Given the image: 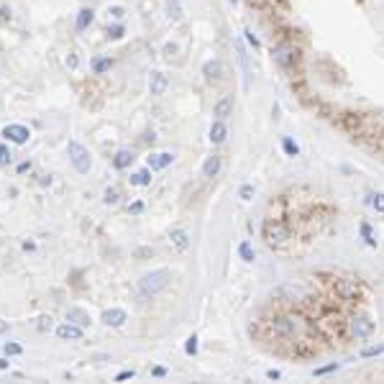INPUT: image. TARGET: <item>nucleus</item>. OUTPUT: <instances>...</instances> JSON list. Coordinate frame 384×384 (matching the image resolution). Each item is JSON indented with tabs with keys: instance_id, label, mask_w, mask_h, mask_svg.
<instances>
[{
	"instance_id": "nucleus-1",
	"label": "nucleus",
	"mask_w": 384,
	"mask_h": 384,
	"mask_svg": "<svg viewBox=\"0 0 384 384\" xmlns=\"http://www.w3.org/2000/svg\"><path fill=\"white\" fill-rule=\"evenodd\" d=\"M269 326V333L274 338H279V341L285 343H302L300 338L305 333V323L297 318V315H289V313H277L267 320Z\"/></svg>"
},
{
	"instance_id": "nucleus-2",
	"label": "nucleus",
	"mask_w": 384,
	"mask_h": 384,
	"mask_svg": "<svg viewBox=\"0 0 384 384\" xmlns=\"http://www.w3.org/2000/svg\"><path fill=\"white\" fill-rule=\"evenodd\" d=\"M261 239L269 248H285L292 239V231L287 226V220H279V218H267L261 226Z\"/></svg>"
},
{
	"instance_id": "nucleus-3",
	"label": "nucleus",
	"mask_w": 384,
	"mask_h": 384,
	"mask_svg": "<svg viewBox=\"0 0 384 384\" xmlns=\"http://www.w3.org/2000/svg\"><path fill=\"white\" fill-rule=\"evenodd\" d=\"M172 282V272L169 269H154L149 274H144L139 279V292L144 297H156L161 289H167Z\"/></svg>"
},
{
	"instance_id": "nucleus-4",
	"label": "nucleus",
	"mask_w": 384,
	"mask_h": 384,
	"mask_svg": "<svg viewBox=\"0 0 384 384\" xmlns=\"http://www.w3.org/2000/svg\"><path fill=\"white\" fill-rule=\"evenodd\" d=\"M272 59L274 64L287 72V75H294V69H297V62H300V51L289 47V44H277V47H272Z\"/></svg>"
},
{
	"instance_id": "nucleus-5",
	"label": "nucleus",
	"mask_w": 384,
	"mask_h": 384,
	"mask_svg": "<svg viewBox=\"0 0 384 384\" xmlns=\"http://www.w3.org/2000/svg\"><path fill=\"white\" fill-rule=\"evenodd\" d=\"M377 333V323L369 315H353L348 320V338L351 341H369Z\"/></svg>"
},
{
	"instance_id": "nucleus-6",
	"label": "nucleus",
	"mask_w": 384,
	"mask_h": 384,
	"mask_svg": "<svg viewBox=\"0 0 384 384\" xmlns=\"http://www.w3.org/2000/svg\"><path fill=\"white\" fill-rule=\"evenodd\" d=\"M67 154H69V161H72V167H75L77 174H87V172H90V167H93L90 151H87L80 141H69L67 144Z\"/></svg>"
},
{
	"instance_id": "nucleus-7",
	"label": "nucleus",
	"mask_w": 384,
	"mask_h": 384,
	"mask_svg": "<svg viewBox=\"0 0 384 384\" xmlns=\"http://www.w3.org/2000/svg\"><path fill=\"white\" fill-rule=\"evenodd\" d=\"M226 75H228V69H226V64L220 62V59H208V62L202 64V77H205V82H210V85L223 82Z\"/></svg>"
},
{
	"instance_id": "nucleus-8",
	"label": "nucleus",
	"mask_w": 384,
	"mask_h": 384,
	"mask_svg": "<svg viewBox=\"0 0 384 384\" xmlns=\"http://www.w3.org/2000/svg\"><path fill=\"white\" fill-rule=\"evenodd\" d=\"M0 136H3L5 141L16 144V146H23L28 144V139H31V131H28L23 123H8L3 131H0Z\"/></svg>"
},
{
	"instance_id": "nucleus-9",
	"label": "nucleus",
	"mask_w": 384,
	"mask_h": 384,
	"mask_svg": "<svg viewBox=\"0 0 384 384\" xmlns=\"http://www.w3.org/2000/svg\"><path fill=\"white\" fill-rule=\"evenodd\" d=\"M100 320H102V326H108V328H123L126 320H128V313L123 307H110L100 315Z\"/></svg>"
},
{
	"instance_id": "nucleus-10",
	"label": "nucleus",
	"mask_w": 384,
	"mask_h": 384,
	"mask_svg": "<svg viewBox=\"0 0 384 384\" xmlns=\"http://www.w3.org/2000/svg\"><path fill=\"white\" fill-rule=\"evenodd\" d=\"M172 161H174L172 151H151L149 156H146V167H149L151 172H161V169H167Z\"/></svg>"
},
{
	"instance_id": "nucleus-11",
	"label": "nucleus",
	"mask_w": 384,
	"mask_h": 384,
	"mask_svg": "<svg viewBox=\"0 0 384 384\" xmlns=\"http://www.w3.org/2000/svg\"><path fill=\"white\" fill-rule=\"evenodd\" d=\"M233 108H236V97L233 95H223V97H218V102L213 105V115L218 118V121H226V118L233 115Z\"/></svg>"
},
{
	"instance_id": "nucleus-12",
	"label": "nucleus",
	"mask_w": 384,
	"mask_h": 384,
	"mask_svg": "<svg viewBox=\"0 0 384 384\" xmlns=\"http://www.w3.org/2000/svg\"><path fill=\"white\" fill-rule=\"evenodd\" d=\"M220 169H223V159H220V154H210L208 159L202 161V177L205 180H213V177L220 174Z\"/></svg>"
},
{
	"instance_id": "nucleus-13",
	"label": "nucleus",
	"mask_w": 384,
	"mask_h": 384,
	"mask_svg": "<svg viewBox=\"0 0 384 384\" xmlns=\"http://www.w3.org/2000/svg\"><path fill=\"white\" fill-rule=\"evenodd\" d=\"M208 139H210V144L213 146H220V144H226V139H228V126H226V121H213V126H210V131H208Z\"/></svg>"
},
{
	"instance_id": "nucleus-14",
	"label": "nucleus",
	"mask_w": 384,
	"mask_h": 384,
	"mask_svg": "<svg viewBox=\"0 0 384 384\" xmlns=\"http://www.w3.org/2000/svg\"><path fill=\"white\" fill-rule=\"evenodd\" d=\"M56 336L62 338V341H82V328L67 320L62 326H56Z\"/></svg>"
},
{
	"instance_id": "nucleus-15",
	"label": "nucleus",
	"mask_w": 384,
	"mask_h": 384,
	"mask_svg": "<svg viewBox=\"0 0 384 384\" xmlns=\"http://www.w3.org/2000/svg\"><path fill=\"white\" fill-rule=\"evenodd\" d=\"M167 87H169V80H167L164 72H151V77H149V90H151V95H164Z\"/></svg>"
},
{
	"instance_id": "nucleus-16",
	"label": "nucleus",
	"mask_w": 384,
	"mask_h": 384,
	"mask_svg": "<svg viewBox=\"0 0 384 384\" xmlns=\"http://www.w3.org/2000/svg\"><path fill=\"white\" fill-rule=\"evenodd\" d=\"M169 243L177 248V251H187L190 248V233L185 228H174L169 233Z\"/></svg>"
},
{
	"instance_id": "nucleus-17",
	"label": "nucleus",
	"mask_w": 384,
	"mask_h": 384,
	"mask_svg": "<svg viewBox=\"0 0 384 384\" xmlns=\"http://www.w3.org/2000/svg\"><path fill=\"white\" fill-rule=\"evenodd\" d=\"M134 151L131 149H121V151H115V156H113V167L121 172V169H128L131 164H134Z\"/></svg>"
},
{
	"instance_id": "nucleus-18",
	"label": "nucleus",
	"mask_w": 384,
	"mask_h": 384,
	"mask_svg": "<svg viewBox=\"0 0 384 384\" xmlns=\"http://www.w3.org/2000/svg\"><path fill=\"white\" fill-rule=\"evenodd\" d=\"M67 320L75 323V326H80V328L90 326V315H87L82 307H69V310H67Z\"/></svg>"
},
{
	"instance_id": "nucleus-19",
	"label": "nucleus",
	"mask_w": 384,
	"mask_h": 384,
	"mask_svg": "<svg viewBox=\"0 0 384 384\" xmlns=\"http://www.w3.org/2000/svg\"><path fill=\"white\" fill-rule=\"evenodd\" d=\"M93 21H95V10L93 8H82L77 13V18H75V28H77V31H85V28H90Z\"/></svg>"
},
{
	"instance_id": "nucleus-20",
	"label": "nucleus",
	"mask_w": 384,
	"mask_h": 384,
	"mask_svg": "<svg viewBox=\"0 0 384 384\" xmlns=\"http://www.w3.org/2000/svg\"><path fill=\"white\" fill-rule=\"evenodd\" d=\"M128 180H131V185H134V187H149V185H151V169H149V167H146V169H139V172L131 174Z\"/></svg>"
},
{
	"instance_id": "nucleus-21",
	"label": "nucleus",
	"mask_w": 384,
	"mask_h": 384,
	"mask_svg": "<svg viewBox=\"0 0 384 384\" xmlns=\"http://www.w3.org/2000/svg\"><path fill=\"white\" fill-rule=\"evenodd\" d=\"M359 231H361V239H364V243H366L369 248H377V233H374V228L369 226L366 220H361Z\"/></svg>"
},
{
	"instance_id": "nucleus-22",
	"label": "nucleus",
	"mask_w": 384,
	"mask_h": 384,
	"mask_svg": "<svg viewBox=\"0 0 384 384\" xmlns=\"http://www.w3.org/2000/svg\"><path fill=\"white\" fill-rule=\"evenodd\" d=\"M366 205L377 213H384V192H369L366 195Z\"/></svg>"
},
{
	"instance_id": "nucleus-23",
	"label": "nucleus",
	"mask_w": 384,
	"mask_h": 384,
	"mask_svg": "<svg viewBox=\"0 0 384 384\" xmlns=\"http://www.w3.org/2000/svg\"><path fill=\"white\" fill-rule=\"evenodd\" d=\"M110 67H113V59L110 56H95L93 59V72H95V75H105Z\"/></svg>"
},
{
	"instance_id": "nucleus-24",
	"label": "nucleus",
	"mask_w": 384,
	"mask_h": 384,
	"mask_svg": "<svg viewBox=\"0 0 384 384\" xmlns=\"http://www.w3.org/2000/svg\"><path fill=\"white\" fill-rule=\"evenodd\" d=\"M167 18L172 23L182 21V5H180V0H167Z\"/></svg>"
},
{
	"instance_id": "nucleus-25",
	"label": "nucleus",
	"mask_w": 384,
	"mask_h": 384,
	"mask_svg": "<svg viewBox=\"0 0 384 384\" xmlns=\"http://www.w3.org/2000/svg\"><path fill=\"white\" fill-rule=\"evenodd\" d=\"M239 256H241L246 264H254V259H256V251H254V246H251L248 241H241V243H239Z\"/></svg>"
},
{
	"instance_id": "nucleus-26",
	"label": "nucleus",
	"mask_w": 384,
	"mask_h": 384,
	"mask_svg": "<svg viewBox=\"0 0 384 384\" xmlns=\"http://www.w3.org/2000/svg\"><path fill=\"white\" fill-rule=\"evenodd\" d=\"M282 151L287 154V156H300V146H297V141L294 139H289V136H282Z\"/></svg>"
},
{
	"instance_id": "nucleus-27",
	"label": "nucleus",
	"mask_w": 384,
	"mask_h": 384,
	"mask_svg": "<svg viewBox=\"0 0 384 384\" xmlns=\"http://www.w3.org/2000/svg\"><path fill=\"white\" fill-rule=\"evenodd\" d=\"M382 353H384V346L382 343H372V346H364L359 356L361 359H377V356H382Z\"/></svg>"
},
{
	"instance_id": "nucleus-28",
	"label": "nucleus",
	"mask_w": 384,
	"mask_h": 384,
	"mask_svg": "<svg viewBox=\"0 0 384 384\" xmlns=\"http://www.w3.org/2000/svg\"><path fill=\"white\" fill-rule=\"evenodd\" d=\"M34 326H36L39 333H49V331L54 328V318H51V315H39Z\"/></svg>"
},
{
	"instance_id": "nucleus-29",
	"label": "nucleus",
	"mask_w": 384,
	"mask_h": 384,
	"mask_svg": "<svg viewBox=\"0 0 384 384\" xmlns=\"http://www.w3.org/2000/svg\"><path fill=\"white\" fill-rule=\"evenodd\" d=\"M338 369H341V364H338V361H331V364H326V366L313 369V377H328V374L338 372Z\"/></svg>"
},
{
	"instance_id": "nucleus-30",
	"label": "nucleus",
	"mask_w": 384,
	"mask_h": 384,
	"mask_svg": "<svg viewBox=\"0 0 384 384\" xmlns=\"http://www.w3.org/2000/svg\"><path fill=\"white\" fill-rule=\"evenodd\" d=\"M200 338L195 336V333H192L190 338H187V341H185V353H187V356H197V348H200Z\"/></svg>"
},
{
	"instance_id": "nucleus-31",
	"label": "nucleus",
	"mask_w": 384,
	"mask_h": 384,
	"mask_svg": "<svg viewBox=\"0 0 384 384\" xmlns=\"http://www.w3.org/2000/svg\"><path fill=\"white\" fill-rule=\"evenodd\" d=\"M254 195H256V190H254V185H241L239 187V197L243 200V202H251V200H254Z\"/></svg>"
},
{
	"instance_id": "nucleus-32",
	"label": "nucleus",
	"mask_w": 384,
	"mask_h": 384,
	"mask_svg": "<svg viewBox=\"0 0 384 384\" xmlns=\"http://www.w3.org/2000/svg\"><path fill=\"white\" fill-rule=\"evenodd\" d=\"M3 351H5V356H21V353H23V346L16 343V341H5V343H3Z\"/></svg>"
},
{
	"instance_id": "nucleus-33",
	"label": "nucleus",
	"mask_w": 384,
	"mask_h": 384,
	"mask_svg": "<svg viewBox=\"0 0 384 384\" xmlns=\"http://www.w3.org/2000/svg\"><path fill=\"white\" fill-rule=\"evenodd\" d=\"M118 200H121V192H118L115 187H108L105 192H102V202L105 205H115Z\"/></svg>"
},
{
	"instance_id": "nucleus-34",
	"label": "nucleus",
	"mask_w": 384,
	"mask_h": 384,
	"mask_svg": "<svg viewBox=\"0 0 384 384\" xmlns=\"http://www.w3.org/2000/svg\"><path fill=\"white\" fill-rule=\"evenodd\" d=\"M134 256H136L139 261H146V259L154 256V248H151V246H139V248L134 251Z\"/></svg>"
},
{
	"instance_id": "nucleus-35",
	"label": "nucleus",
	"mask_w": 384,
	"mask_h": 384,
	"mask_svg": "<svg viewBox=\"0 0 384 384\" xmlns=\"http://www.w3.org/2000/svg\"><path fill=\"white\" fill-rule=\"evenodd\" d=\"M243 36H246V41H248L251 49H261V41H259V36L251 31V28H243Z\"/></svg>"
},
{
	"instance_id": "nucleus-36",
	"label": "nucleus",
	"mask_w": 384,
	"mask_h": 384,
	"mask_svg": "<svg viewBox=\"0 0 384 384\" xmlns=\"http://www.w3.org/2000/svg\"><path fill=\"white\" fill-rule=\"evenodd\" d=\"M123 34H126V28L121 23H118V26H108V39L118 41V39H123Z\"/></svg>"
},
{
	"instance_id": "nucleus-37",
	"label": "nucleus",
	"mask_w": 384,
	"mask_h": 384,
	"mask_svg": "<svg viewBox=\"0 0 384 384\" xmlns=\"http://www.w3.org/2000/svg\"><path fill=\"white\" fill-rule=\"evenodd\" d=\"M10 161H13V154L8 151V146H5V144H0V167L10 164Z\"/></svg>"
},
{
	"instance_id": "nucleus-38",
	"label": "nucleus",
	"mask_w": 384,
	"mask_h": 384,
	"mask_svg": "<svg viewBox=\"0 0 384 384\" xmlns=\"http://www.w3.org/2000/svg\"><path fill=\"white\" fill-rule=\"evenodd\" d=\"M134 377H136L134 369H123V372H118V374H115V382H126V379H134Z\"/></svg>"
},
{
	"instance_id": "nucleus-39",
	"label": "nucleus",
	"mask_w": 384,
	"mask_h": 384,
	"mask_svg": "<svg viewBox=\"0 0 384 384\" xmlns=\"http://www.w3.org/2000/svg\"><path fill=\"white\" fill-rule=\"evenodd\" d=\"M169 374V369L167 366H151V377H156V379H164Z\"/></svg>"
},
{
	"instance_id": "nucleus-40",
	"label": "nucleus",
	"mask_w": 384,
	"mask_h": 384,
	"mask_svg": "<svg viewBox=\"0 0 384 384\" xmlns=\"http://www.w3.org/2000/svg\"><path fill=\"white\" fill-rule=\"evenodd\" d=\"M128 213H131V215H141V213H144V202H141V200L131 202V205H128Z\"/></svg>"
},
{
	"instance_id": "nucleus-41",
	"label": "nucleus",
	"mask_w": 384,
	"mask_h": 384,
	"mask_svg": "<svg viewBox=\"0 0 384 384\" xmlns=\"http://www.w3.org/2000/svg\"><path fill=\"white\" fill-rule=\"evenodd\" d=\"M108 13H110L113 18H123V16H126V10H123L121 5H110V10H108Z\"/></svg>"
},
{
	"instance_id": "nucleus-42",
	"label": "nucleus",
	"mask_w": 384,
	"mask_h": 384,
	"mask_svg": "<svg viewBox=\"0 0 384 384\" xmlns=\"http://www.w3.org/2000/svg\"><path fill=\"white\" fill-rule=\"evenodd\" d=\"M267 379H272V382L282 379V372H279V369H267Z\"/></svg>"
},
{
	"instance_id": "nucleus-43",
	"label": "nucleus",
	"mask_w": 384,
	"mask_h": 384,
	"mask_svg": "<svg viewBox=\"0 0 384 384\" xmlns=\"http://www.w3.org/2000/svg\"><path fill=\"white\" fill-rule=\"evenodd\" d=\"M77 64H80V62H77V56H75V54H69V56H67V67H72V69H75Z\"/></svg>"
},
{
	"instance_id": "nucleus-44",
	"label": "nucleus",
	"mask_w": 384,
	"mask_h": 384,
	"mask_svg": "<svg viewBox=\"0 0 384 384\" xmlns=\"http://www.w3.org/2000/svg\"><path fill=\"white\" fill-rule=\"evenodd\" d=\"M28 169H31V161H21V164H18V174H23Z\"/></svg>"
},
{
	"instance_id": "nucleus-45",
	"label": "nucleus",
	"mask_w": 384,
	"mask_h": 384,
	"mask_svg": "<svg viewBox=\"0 0 384 384\" xmlns=\"http://www.w3.org/2000/svg\"><path fill=\"white\" fill-rule=\"evenodd\" d=\"M8 328H10L8 320H0V333H8Z\"/></svg>"
},
{
	"instance_id": "nucleus-46",
	"label": "nucleus",
	"mask_w": 384,
	"mask_h": 384,
	"mask_svg": "<svg viewBox=\"0 0 384 384\" xmlns=\"http://www.w3.org/2000/svg\"><path fill=\"white\" fill-rule=\"evenodd\" d=\"M0 18L8 21V18H10V10H8V8H0Z\"/></svg>"
},
{
	"instance_id": "nucleus-47",
	"label": "nucleus",
	"mask_w": 384,
	"mask_h": 384,
	"mask_svg": "<svg viewBox=\"0 0 384 384\" xmlns=\"http://www.w3.org/2000/svg\"><path fill=\"white\" fill-rule=\"evenodd\" d=\"M10 366V361L8 359H0V372H3V369H8Z\"/></svg>"
},
{
	"instance_id": "nucleus-48",
	"label": "nucleus",
	"mask_w": 384,
	"mask_h": 384,
	"mask_svg": "<svg viewBox=\"0 0 384 384\" xmlns=\"http://www.w3.org/2000/svg\"><path fill=\"white\" fill-rule=\"evenodd\" d=\"M228 3H231V5H239V0H228Z\"/></svg>"
}]
</instances>
